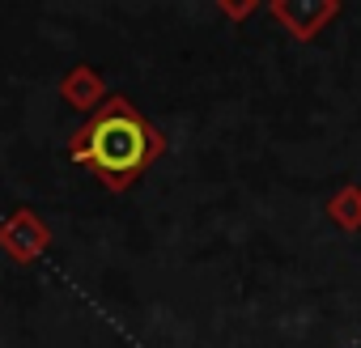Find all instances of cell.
Wrapping results in <instances>:
<instances>
[{
	"label": "cell",
	"mask_w": 361,
	"mask_h": 348,
	"mask_svg": "<svg viewBox=\"0 0 361 348\" xmlns=\"http://www.w3.org/2000/svg\"><path fill=\"white\" fill-rule=\"evenodd\" d=\"M331 13H336V5H276V18H285L298 39H310L314 26L327 22Z\"/></svg>",
	"instance_id": "7a4b0ae2"
},
{
	"label": "cell",
	"mask_w": 361,
	"mask_h": 348,
	"mask_svg": "<svg viewBox=\"0 0 361 348\" xmlns=\"http://www.w3.org/2000/svg\"><path fill=\"white\" fill-rule=\"evenodd\" d=\"M161 153V136L140 119L128 98H111L94 119L73 136V157L85 161L106 187H128L136 174Z\"/></svg>",
	"instance_id": "6da1fadb"
},
{
	"label": "cell",
	"mask_w": 361,
	"mask_h": 348,
	"mask_svg": "<svg viewBox=\"0 0 361 348\" xmlns=\"http://www.w3.org/2000/svg\"><path fill=\"white\" fill-rule=\"evenodd\" d=\"M98 89H102V85H98V77H94L90 68H77V73L64 81V94L73 98V106H98V102H94Z\"/></svg>",
	"instance_id": "3957f363"
}]
</instances>
